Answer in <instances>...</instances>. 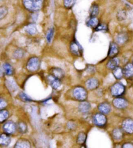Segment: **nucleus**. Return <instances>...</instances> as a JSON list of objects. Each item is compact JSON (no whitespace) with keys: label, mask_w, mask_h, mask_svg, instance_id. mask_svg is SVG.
I'll return each mask as SVG.
<instances>
[{"label":"nucleus","mask_w":133,"mask_h":148,"mask_svg":"<svg viewBox=\"0 0 133 148\" xmlns=\"http://www.w3.org/2000/svg\"><path fill=\"white\" fill-rule=\"evenodd\" d=\"M86 140V134L84 133H79V135L77 136V144H79L80 145H82V144H84V143H85Z\"/></svg>","instance_id":"nucleus-28"},{"label":"nucleus","mask_w":133,"mask_h":148,"mask_svg":"<svg viewBox=\"0 0 133 148\" xmlns=\"http://www.w3.org/2000/svg\"><path fill=\"white\" fill-rule=\"evenodd\" d=\"M78 110L82 114H87L91 110L90 103L85 101H81V103L79 104V106H78Z\"/></svg>","instance_id":"nucleus-14"},{"label":"nucleus","mask_w":133,"mask_h":148,"mask_svg":"<svg viewBox=\"0 0 133 148\" xmlns=\"http://www.w3.org/2000/svg\"><path fill=\"white\" fill-rule=\"evenodd\" d=\"M93 123L99 127H103L105 126L107 124V117L106 115L102 113H96L95 114L93 115L92 117Z\"/></svg>","instance_id":"nucleus-5"},{"label":"nucleus","mask_w":133,"mask_h":148,"mask_svg":"<svg viewBox=\"0 0 133 148\" xmlns=\"http://www.w3.org/2000/svg\"><path fill=\"white\" fill-rule=\"evenodd\" d=\"M127 39L128 37L127 34L124 33L118 34L116 37V41L118 45H123V44H124L127 41Z\"/></svg>","instance_id":"nucleus-25"},{"label":"nucleus","mask_w":133,"mask_h":148,"mask_svg":"<svg viewBox=\"0 0 133 148\" xmlns=\"http://www.w3.org/2000/svg\"><path fill=\"white\" fill-rule=\"evenodd\" d=\"M122 147H125V148H133V144L132 143H130V142H127V143H125V144H123V145H122Z\"/></svg>","instance_id":"nucleus-39"},{"label":"nucleus","mask_w":133,"mask_h":148,"mask_svg":"<svg viewBox=\"0 0 133 148\" xmlns=\"http://www.w3.org/2000/svg\"><path fill=\"white\" fill-rule=\"evenodd\" d=\"M99 20L97 17H90L87 20L86 25L90 28L95 29L99 24Z\"/></svg>","instance_id":"nucleus-21"},{"label":"nucleus","mask_w":133,"mask_h":148,"mask_svg":"<svg viewBox=\"0 0 133 148\" xmlns=\"http://www.w3.org/2000/svg\"><path fill=\"white\" fill-rule=\"evenodd\" d=\"M25 55V52L22 49H18L14 53V56L17 59H21Z\"/></svg>","instance_id":"nucleus-34"},{"label":"nucleus","mask_w":133,"mask_h":148,"mask_svg":"<svg viewBox=\"0 0 133 148\" xmlns=\"http://www.w3.org/2000/svg\"><path fill=\"white\" fill-rule=\"evenodd\" d=\"M123 76L127 78H131L133 77V64L127 63L123 69Z\"/></svg>","instance_id":"nucleus-15"},{"label":"nucleus","mask_w":133,"mask_h":148,"mask_svg":"<svg viewBox=\"0 0 133 148\" xmlns=\"http://www.w3.org/2000/svg\"><path fill=\"white\" fill-rule=\"evenodd\" d=\"M70 50L73 54L77 56H81L82 53V49L81 45L76 41H72L70 45Z\"/></svg>","instance_id":"nucleus-10"},{"label":"nucleus","mask_w":133,"mask_h":148,"mask_svg":"<svg viewBox=\"0 0 133 148\" xmlns=\"http://www.w3.org/2000/svg\"><path fill=\"white\" fill-rule=\"evenodd\" d=\"M8 13V9L6 7L2 6L0 7V20L3 19L6 17Z\"/></svg>","instance_id":"nucleus-35"},{"label":"nucleus","mask_w":133,"mask_h":148,"mask_svg":"<svg viewBox=\"0 0 133 148\" xmlns=\"http://www.w3.org/2000/svg\"><path fill=\"white\" fill-rule=\"evenodd\" d=\"M99 13V7L97 4H92L89 10L90 17H97Z\"/></svg>","instance_id":"nucleus-23"},{"label":"nucleus","mask_w":133,"mask_h":148,"mask_svg":"<svg viewBox=\"0 0 133 148\" xmlns=\"http://www.w3.org/2000/svg\"><path fill=\"white\" fill-rule=\"evenodd\" d=\"M123 130L120 129L116 128L112 131V136L113 138L116 141H120L122 139L123 137Z\"/></svg>","instance_id":"nucleus-22"},{"label":"nucleus","mask_w":133,"mask_h":148,"mask_svg":"<svg viewBox=\"0 0 133 148\" xmlns=\"http://www.w3.org/2000/svg\"><path fill=\"white\" fill-rule=\"evenodd\" d=\"M97 109L99 111V112L104 114L105 115L109 114L111 112L112 108L111 105L107 102H103V103H100L97 106Z\"/></svg>","instance_id":"nucleus-12"},{"label":"nucleus","mask_w":133,"mask_h":148,"mask_svg":"<svg viewBox=\"0 0 133 148\" xmlns=\"http://www.w3.org/2000/svg\"><path fill=\"white\" fill-rule=\"evenodd\" d=\"M119 53V47L118 44L115 42H112L111 43L109 47V53H108V57H116Z\"/></svg>","instance_id":"nucleus-13"},{"label":"nucleus","mask_w":133,"mask_h":148,"mask_svg":"<svg viewBox=\"0 0 133 148\" xmlns=\"http://www.w3.org/2000/svg\"><path fill=\"white\" fill-rule=\"evenodd\" d=\"M11 142V138L9 135L7 133L1 134L0 135V145L1 146H8Z\"/></svg>","instance_id":"nucleus-19"},{"label":"nucleus","mask_w":133,"mask_h":148,"mask_svg":"<svg viewBox=\"0 0 133 148\" xmlns=\"http://www.w3.org/2000/svg\"><path fill=\"white\" fill-rule=\"evenodd\" d=\"M25 31L29 35H36L38 32L36 24H34V23H30V24L27 25L26 27H25Z\"/></svg>","instance_id":"nucleus-16"},{"label":"nucleus","mask_w":133,"mask_h":148,"mask_svg":"<svg viewBox=\"0 0 133 148\" xmlns=\"http://www.w3.org/2000/svg\"><path fill=\"white\" fill-rule=\"evenodd\" d=\"M3 68L4 73H5L7 75L11 76L14 74V69L11 64H9L8 63H4L3 65Z\"/></svg>","instance_id":"nucleus-26"},{"label":"nucleus","mask_w":133,"mask_h":148,"mask_svg":"<svg viewBox=\"0 0 133 148\" xmlns=\"http://www.w3.org/2000/svg\"><path fill=\"white\" fill-rule=\"evenodd\" d=\"M3 129L5 133L8 134V135H13V134L15 133L18 129L16 124L12 121L6 122L3 125Z\"/></svg>","instance_id":"nucleus-6"},{"label":"nucleus","mask_w":133,"mask_h":148,"mask_svg":"<svg viewBox=\"0 0 133 148\" xmlns=\"http://www.w3.org/2000/svg\"><path fill=\"white\" fill-rule=\"evenodd\" d=\"M9 113L7 110H0V123H3L9 118Z\"/></svg>","instance_id":"nucleus-27"},{"label":"nucleus","mask_w":133,"mask_h":148,"mask_svg":"<svg viewBox=\"0 0 133 148\" xmlns=\"http://www.w3.org/2000/svg\"><path fill=\"white\" fill-rule=\"evenodd\" d=\"M51 75L55 76V78L61 80L65 77V71H64L62 69L59 67H55L51 69Z\"/></svg>","instance_id":"nucleus-17"},{"label":"nucleus","mask_w":133,"mask_h":148,"mask_svg":"<svg viewBox=\"0 0 133 148\" xmlns=\"http://www.w3.org/2000/svg\"><path fill=\"white\" fill-rule=\"evenodd\" d=\"M40 60L38 57H32L27 61L26 68L30 72H36L40 69Z\"/></svg>","instance_id":"nucleus-3"},{"label":"nucleus","mask_w":133,"mask_h":148,"mask_svg":"<svg viewBox=\"0 0 133 148\" xmlns=\"http://www.w3.org/2000/svg\"><path fill=\"white\" fill-rule=\"evenodd\" d=\"M31 144L28 140L26 138H20L18 140L14 145V147H31Z\"/></svg>","instance_id":"nucleus-20"},{"label":"nucleus","mask_w":133,"mask_h":148,"mask_svg":"<svg viewBox=\"0 0 133 148\" xmlns=\"http://www.w3.org/2000/svg\"><path fill=\"white\" fill-rule=\"evenodd\" d=\"M19 97L22 101H24V102L31 101V99L30 97H29L26 93H24V92H20V93H19Z\"/></svg>","instance_id":"nucleus-36"},{"label":"nucleus","mask_w":133,"mask_h":148,"mask_svg":"<svg viewBox=\"0 0 133 148\" xmlns=\"http://www.w3.org/2000/svg\"><path fill=\"white\" fill-rule=\"evenodd\" d=\"M73 96L76 100L79 101H86L88 97V92L84 87L77 86L73 89Z\"/></svg>","instance_id":"nucleus-2"},{"label":"nucleus","mask_w":133,"mask_h":148,"mask_svg":"<svg viewBox=\"0 0 133 148\" xmlns=\"http://www.w3.org/2000/svg\"><path fill=\"white\" fill-rule=\"evenodd\" d=\"M86 87L87 89L90 90H94L99 87V82L97 78H90L86 81L85 83Z\"/></svg>","instance_id":"nucleus-11"},{"label":"nucleus","mask_w":133,"mask_h":148,"mask_svg":"<svg viewBox=\"0 0 133 148\" xmlns=\"http://www.w3.org/2000/svg\"><path fill=\"white\" fill-rule=\"evenodd\" d=\"M77 0H63V5L66 9H72L76 3Z\"/></svg>","instance_id":"nucleus-30"},{"label":"nucleus","mask_w":133,"mask_h":148,"mask_svg":"<svg viewBox=\"0 0 133 148\" xmlns=\"http://www.w3.org/2000/svg\"><path fill=\"white\" fill-rule=\"evenodd\" d=\"M23 5L29 12L36 13L42 9L43 0H22Z\"/></svg>","instance_id":"nucleus-1"},{"label":"nucleus","mask_w":133,"mask_h":148,"mask_svg":"<svg viewBox=\"0 0 133 148\" xmlns=\"http://www.w3.org/2000/svg\"><path fill=\"white\" fill-rule=\"evenodd\" d=\"M112 105L118 109H124L128 106V102L125 99L118 97L114 99L112 101Z\"/></svg>","instance_id":"nucleus-7"},{"label":"nucleus","mask_w":133,"mask_h":148,"mask_svg":"<svg viewBox=\"0 0 133 148\" xmlns=\"http://www.w3.org/2000/svg\"><path fill=\"white\" fill-rule=\"evenodd\" d=\"M54 35V29L53 27H51L49 29L47 30L46 35H45V37H46V40L48 43H51L53 37Z\"/></svg>","instance_id":"nucleus-31"},{"label":"nucleus","mask_w":133,"mask_h":148,"mask_svg":"<svg viewBox=\"0 0 133 148\" xmlns=\"http://www.w3.org/2000/svg\"><path fill=\"white\" fill-rule=\"evenodd\" d=\"M7 105V103L3 98H0V110L4 109Z\"/></svg>","instance_id":"nucleus-38"},{"label":"nucleus","mask_w":133,"mask_h":148,"mask_svg":"<svg viewBox=\"0 0 133 148\" xmlns=\"http://www.w3.org/2000/svg\"><path fill=\"white\" fill-rule=\"evenodd\" d=\"M119 63H120V60L118 58V57H112V58L109 60V61L107 63V68L110 69V70H113L117 67H118Z\"/></svg>","instance_id":"nucleus-18"},{"label":"nucleus","mask_w":133,"mask_h":148,"mask_svg":"<svg viewBox=\"0 0 133 148\" xmlns=\"http://www.w3.org/2000/svg\"><path fill=\"white\" fill-rule=\"evenodd\" d=\"M3 73H4L3 68L0 67V77H1V76H3Z\"/></svg>","instance_id":"nucleus-40"},{"label":"nucleus","mask_w":133,"mask_h":148,"mask_svg":"<svg viewBox=\"0 0 133 148\" xmlns=\"http://www.w3.org/2000/svg\"><path fill=\"white\" fill-rule=\"evenodd\" d=\"M125 87L120 82H116L111 87V93L113 97H118L125 93Z\"/></svg>","instance_id":"nucleus-4"},{"label":"nucleus","mask_w":133,"mask_h":148,"mask_svg":"<svg viewBox=\"0 0 133 148\" xmlns=\"http://www.w3.org/2000/svg\"><path fill=\"white\" fill-rule=\"evenodd\" d=\"M122 130L127 134L133 133V119L127 118L122 122Z\"/></svg>","instance_id":"nucleus-8"},{"label":"nucleus","mask_w":133,"mask_h":148,"mask_svg":"<svg viewBox=\"0 0 133 148\" xmlns=\"http://www.w3.org/2000/svg\"><path fill=\"white\" fill-rule=\"evenodd\" d=\"M117 18H118V20L121 21V20H125L127 17V13H126L124 10H120L119 11L118 13H117Z\"/></svg>","instance_id":"nucleus-33"},{"label":"nucleus","mask_w":133,"mask_h":148,"mask_svg":"<svg viewBox=\"0 0 133 148\" xmlns=\"http://www.w3.org/2000/svg\"><path fill=\"white\" fill-rule=\"evenodd\" d=\"M67 127L69 129H70V130H73V129H75L77 127V124L75 123L74 121H69L68 124H67Z\"/></svg>","instance_id":"nucleus-37"},{"label":"nucleus","mask_w":133,"mask_h":148,"mask_svg":"<svg viewBox=\"0 0 133 148\" xmlns=\"http://www.w3.org/2000/svg\"><path fill=\"white\" fill-rule=\"evenodd\" d=\"M112 73H113L114 78L117 80H121L123 78V76H123V69L119 66L112 70Z\"/></svg>","instance_id":"nucleus-24"},{"label":"nucleus","mask_w":133,"mask_h":148,"mask_svg":"<svg viewBox=\"0 0 133 148\" xmlns=\"http://www.w3.org/2000/svg\"><path fill=\"white\" fill-rule=\"evenodd\" d=\"M17 129L20 133H23V134L26 133L27 131V126L26 123H24V122H22V121L18 123V124L17 125Z\"/></svg>","instance_id":"nucleus-29"},{"label":"nucleus","mask_w":133,"mask_h":148,"mask_svg":"<svg viewBox=\"0 0 133 148\" xmlns=\"http://www.w3.org/2000/svg\"><path fill=\"white\" fill-rule=\"evenodd\" d=\"M132 64H133V60H132Z\"/></svg>","instance_id":"nucleus-41"},{"label":"nucleus","mask_w":133,"mask_h":148,"mask_svg":"<svg viewBox=\"0 0 133 148\" xmlns=\"http://www.w3.org/2000/svg\"><path fill=\"white\" fill-rule=\"evenodd\" d=\"M95 31H108V25L106 24H101L97 25V27L94 29Z\"/></svg>","instance_id":"nucleus-32"},{"label":"nucleus","mask_w":133,"mask_h":148,"mask_svg":"<svg viewBox=\"0 0 133 148\" xmlns=\"http://www.w3.org/2000/svg\"><path fill=\"white\" fill-rule=\"evenodd\" d=\"M47 82L49 83L50 86H51L53 89H57L61 87V80L59 78H57L52 75H50L47 76Z\"/></svg>","instance_id":"nucleus-9"}]
</instances>
